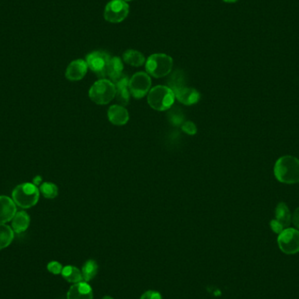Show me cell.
Instances as JSON below:
<instances>
[{
	"instance_id": "9a60e30c",
	"label": "cell",
	"mask_w": 299,
	"mask_h": 299,
	"mask_svg": "<svg viewBox=\"0 0 299 299\" xmlns=\"http://www.w3.org/2000/svg\"><path fill=\"white\" fill-rule=\"evenodd\" d=\"M108 116L110 123L115 125H125L130 118L128 110L122 105L111 106L108 111Z\"/></svg>"
},
{
	"instance_id": "8992f818",
	"label": "cell",
	"mask_w": 299,
	"mask_h": 299,
	"mask_svg": "<svg viewBox=\"0 0 299 299\" xmlns=\"http://www.w3.org/2000/svg\"><path fill=\"white\" fill-rule=\"evenodd\" d=\"M280 250L286 255L299 252V231L295 228H285L277 237Z\"/></svg>"
},
{
	"instance_id": "7c38bea8",
	"label": "cell",
	"mask_w": 299,
	"mask_h": 299,
	"mask_svg": "<svg viewBox=\"0 0 299 299\" xmlns=\"http://www.w3.org/2000/svg\"><path fill=\"white\" fill-rule=\"evenodd\" d=\"M175 97L185 105H192L200 100V93L188 87H180L173 90Z\"/></svg>"
},
{
	"instance_id": "d4e9b609",
	"label": "cell",
	"mask_w": 299,
	"mask_h": 299,
	"mask_svg": "<svg viewBox=\"0 0 299 299\" xmlns=\"http://www.w3.org/2000/svg\"><path fill=\"white\" fill-rule=\"evenodd\" d=\"M182 130L183 132H186L188 135H194L197 132V128L196 125H194V123L188 121L185 123L184 125H182Z\"/></svg>"
},
{
	"instance_id": "5b68a950",
	"label": "cell",
	"mask_w": 299,
	"mask_h": 299,
	"mask_svg": "<svg viewBox=\"0 0 299 299\" xmlns=\"http://www.w3.org/2000/svg\"><path fill=\"white\" fill-rule=\"evenodd\" d=\"M115 86L110 80L101 79L94 83L89 89V97L93 102L104 105L115 98Z\"/></svg>"
},
{
	"instance_id": "4316f807",
	"label": "cell",
	"mask_w": 299,
	"mask_h": 299,
	"mask_svg": "<svg viewBox=\"0 0 299 299\" xmlns=\"http://www.w3.org/2000/svg\"><path fill=\"white\" fill-rule=\"evenodd\" d=\"M270 224L271 229H272V230L276 233H278V234H279L280 233H282V232L284 230V228H283V227H282V226H281L275 219L271 220Z\"/></svg>"
},
{
	"instance_id": "d6986e66",
	"label": "cell",
	"mask_w": 299,
	"mask_h": 299,
	"mask_svg": "<svg viewBox=\"0 0 299 299\" xmlns=\"http://www.w3.org/2000/svg\"><path fill=\"white\" fill-rule=\"evenodd\" d=\"M125 63L132 67H141L145 63V56L137 50L129 49L123 54Z\"/></svg>"
},
{
	"instance_id": "2e32d148",
	"label": "cell",
	"mask_w": 299,
	"mask_h": 299,
	"mask_svg": "<svg viewBox=\"0 0 299 299\" xmlns=\"http://www.w3.org/2000/svg\"><path fill=\"white\" fill-rule=\"evenodd\" d=\"M124 64L119 57H111L107 69L106 77H109L112 82H115L123 76Z\"/></svg>"
},
{
	"instance_id": "7402d4cb",
	"label": "cell",
	"mask_w": 299,
	"mask_h": 299,
	"mask_svg": "<svg viewBox=\"0 0 299 299\" xmlns=\"http://www.w3.org/2000/svg\"><path fill=\"white\" fill-rule=\"evenodd\" d=\"M98 270L97 263L94 260H89L82 267V277L85 282H89L96 276Z\"/></svg>"
},
{
	"instance_id": "8fae6325",
	"label": "cell",
	"mask_w": 299,
	"mask_h": 299,
	"mask_svg": "<svg viewBox=\"0 0 299 299\" xmlns=\"http://www.w3.org/2000/svg\"><path fill=\"white\" fill-rule=\"evenodd\" d=\"M88 65L86 61L76 59L69 64L66 70L67 79L72 82L82 80L88 71Z\"/></svg>"
},
{
	"instance_id": "52a82bcc",
	"label": "cell",
	"mask_w": 299,
	"mask_h": 299,
	"mask_svg": "<svg viewBox=\"0 0 299 299\" xmlns=\"http://www.w3.org/2000/svg\"><path fill=\"white\" fill-rule=\"evenodd\" d=\"M111 57L103 51H95L86 56L88 68L101 78L106 77V73Z\"/></svg>"
},
{
	"instance_id": "ffe728a7",
	"label": "cell",
	"mask_w": 299,
	"mask_h": 299,
	"mask_svg": "<svg viewBox=\"0 0 299 299\" xmlns=\"http://www.w3.org/2000/svg\"><path fill=\"white\" fill-rule=\"evenodd\" d=\"M14 238V229L5 223H0V250L9 246Z\"/></svg>"
},
{
	"instance_id": "277c9868",
	"label": "cell",
	"mask_w": 299,
	"mask_h": 299,
	"mask_svg": "<svg viewBox=\"0 0 299 299\" xmlns=\"http://www.w3.org/2000/svg\"><path fill=\"white\" fill-rule=\"evenodd\" d=\"M173 62L171 56L164 53H154L149 57L145 69L148 75L155 78H162L171 73Z\"/></svg>"
},
{
	"instance_id": "cb8c5ba5",
	"label": "cell",
	"mask_w": 299,
	"mask_h": 299,
	"mask_svg": "<svg viewBox=\"0 0 299 299\" xmlns=\"http://www.w3.org/2000/svg\"><path fill=\"white\" fill-rule=\"evenodd\" d=\"M47 270H48L49 272L52 273V274L59 275L63 271V265L61 263H58V262H54L53 261V262H51V263L47 264Z\"/></svg>"
},
{
	"instance_id": "ba28073f",
	"label": "cell",
	"mask_w": 299,
	"mask_h": 299,
	"mask_svg": "<svg viewBox=\"0 0 299 299\" xmlns=\"http://www.w3.org/2000/svg\"><path fill=\"white\" fill-rule=\"evenodd\" d=\"M130 12L128 4L124 0H111L106 5L104 19L110 23H120L127 18Z\"/></svg>"
},
{
	"instance_id": "5bb4252c",
	"label": "cell",
	"mask_w": 299,
	"mask_h": 299,
	"mask_svg": "<svg viewBox=\"0 0 299 299\" xmlns=\"http://www.w3.org/2000/svg\"><path fill=\"white\" fill-rule=\"evenodd\" d=\"M92 288L86 283L80 282L71 286L68 292V299H93Z\"/></svg>"
},
{
	"instance_id": "603a6c76",
	"label": "cell",
	"mask_w": 299,
	"mask_h": 299,
	"mask_svg": "<svg viewBox=\"0 0 299 299\" xmlns=\"http://www.w3.org/2000/svg\"><path fill=\"white\" fill-rule=\"evenodd\" d=\"M58 188L52 182H44L40 188V193L46 199H54L58 195Z\"/></svg>"
},
{
	"instance_id": "ac0fdd59",
	"label": "cell",
	"mask_w": 299,
	"mask_h": 299,
	"mask_svg": "<svg viewBox=\"0 0 299 299\" xmlns=\"http://www.w3.org/2000/svg\"><path fill=\"white\" fill-rule=\"evenodd\" d=\"M30 225V216L24 211L18 212L12 220V227L14 232L20 233L27 230Z\"/></svg>"
},
{
	"instance_id": "30bf717a",
	"label": "cell",
	"mask_w": 299,
	"mask_h": 299,
	"mask_svg": "<svg viewBox=\"0 0 299 299\" xmlns=\"http://www.w3.org/2000/svg\"><path fill=\"white\" fill-rule=\"evenodd\" d=\"M17 207L13 199L1 195L0 196V223H6L15 216Z\"/></svg>"
},
{
	"instance_id": "1f68e13d",
	"label": "cell",
	"mask_w": 299,
	"mask_h": 299,
	"mask_svg": "<svg viewBox=\"0 0 299 299\" xmlns=\"http://www.w3.org/2000/svg\"><path fill=\"white\" fill-rule=\"evenodd\" d=\"M124 1H125V2L127 3V2H131V1H132V0H124Z\"/></svg>"
},
{
	"instance_id": "4fadbf2b",
	"label": "cell",
	"mask_w": 299,
	"mask_h": 299,
	"mask_svg": "<svg viewBox=\"0 0 299 299\" xmlns=\"http://www.w3.org/2000/svg\"><path fill=\"white\" fill-rule=\"evenodd\" d=\"M129 79L127 76H122L118 80L113 82L115 86L116 94L115 96L122 105H127L130 102V96H131V90L129 86Z\"/></svg>"
},
{
	"instance_id": "f546056e",
	"label": "cell",
	"mask_w": 299,
	"mask_h": 299,
	"mask_svg": "<svg viewBox=\"0 0 299 299\" xmlns=\"http://www.w3.org/2000/svg\"><path fill=\"white\" fill-rule=\"evenodd\" d=\"M222 1H223V2H225V3L232 4L236 3V2H238L239 0H222Z\"/></svg>"
},
{
	"instance_id": "484cf974",
	"label": "cell",
	"mask_w": 299,
	"mask_h": 299,
	"mask_svg": "<svg viewBox=\"0 0 299 299\" xmlns=\"http://www.w3.org/2000/svg\"><path fill=\"white\" fill-rule=\"evenodd\" d=\"M140 299H162V296L158 291L148 290L142 295Z\"/></svg>"
},
{
	"instance_id": "4dcf8cb0",
	"label": "cell",
	"mask_w": 299,
	"mask_h": 299,
	"mask_svg": "<svg viewBox=\"0 0 299 299\" xmlns=\"http://www.w3.org/2000/svg\"><path fill=\"white\" fill-rule=\"evenodd\" d=\"M102 299H113V298H112V297H110V296H104V297H103V298H102Z\"/></svg>"
},
{
	"instance_id": "e0dca14e",
	"label": "cell",
	"mask_w": 299,
	"mask_h": 299,
	"mask_svg": "<svg viewBox=\"0 0 299 299\" xmlns=\"http://www.w3.org/2000/svg\"><path fill=\"white\" fill-rule=\"evenodd\" d=\"M275 220L285 229L289 227L291 221H292V216L290 214L289 207L283 202H281L276 206V219Z\"/></svg>"
},
{
	"instance_id": "44dd1931",
	"label": "cell",
	"mask_w": 299,
	"mask_h": 299,
	"mask_svg": "<svg viewBox=\"0 0 299 299\" xmlns=\"http://www.w3.org/2000/svg\"><path fill=\"white\" fill-rule=\"evenodd\" d=\"M62 275L64 277V279L69 283H80L83 280L82 272L76 267L71 266V265L64 267L62 271Z\"/></svg>"
},
{
	"instance_id": "6da1fadb",
	"label": "cell",
	"mask_w": 299,
	"mask_h": 299,
	"mask_svg": "<svg viewBox=\"0 0 299 299\" xmlns=\"http://www.w3.org/2000/svg\"><path fill=\"white\" fill-rule=\"evenodd\" d=\"M276 180L283 184L299 183V159L293 156H283L274 166Z\"/></svg>"
},
{
	"instance_id": "9c48e42d",
	"label": "cell",
	"mask_w": 299,
	"mask_h": 299,
	"mask_svg": "<svg viewBox=\"0 0 299 299\" xmlns=\"http://www.w3.org/2000/svg\"><path fill=\"white\" fill-rule=\"evenodd\" d=\"M129 86L133 97L142 98L150 91L151 86V77L147 73H136L130 79Z\"/></svg>"
},
{
	"instance_id": "83f0119b",
	"label": "cell",
	"mask_w": 299,
	"mask_h": 299,
	"mask_svg": "<svg viewBox=\"0 0 299 299\" xmlns=\"http://www.w3.org/2000/svg\"><path fill=\"white\" fill-rule=\"evenodd\" d=\"M292 221L295 227L299 229V207L296 208V211L293 214Z\"/></svg>"
},
{
	"instance_id": "7a4b0ae2",
	"label": "cell",
	"mask_w": 299,
	"mask_h": 299,
	"mask_svg": "<svg viewBox=\"0 0 299 299\" xmlns=\"http://www.w3.org/2000/svg\"><path fill=\"white\" fill-rule=\"evenodd\" d=\"M13 200L22 208H30L37 204L40 198V189L33 183H23L13 191Z\"/></svg>"
},
{
	"instance_id": "3957f363",
	"label": "cell",
	"mask_w": 299,
	"mask_h": 299,
	"mask_svg": "<svg viewBox=\"0 0 299 299\" xmlns=\"http://www.w3.org/2000/svg\"><path fill=\"white\" fill-rule=\"evenodd\" d=\"M174 99L173 91L165 86H157L151 89L148 94L149 105L158 111L170 109L174 102Z\"/></svg>"
},
{
	"instance_id": "f1b7e54d",
	"label": "cell",
	"mask_w": 299,
	"mask_h": 299,
	"mask_svg": "<svg viewBox=\"0 0 299 299\" xmlns=\"http://www.w3.org/2000/svg\"><path fill=\"white\" fill-rule=\"evenodd\" d=\"M41 181H42V178L40 176H38V177H34V180H33V184L37 186V185H40L41 183Z\"/></svg>"
}]
</instances>
